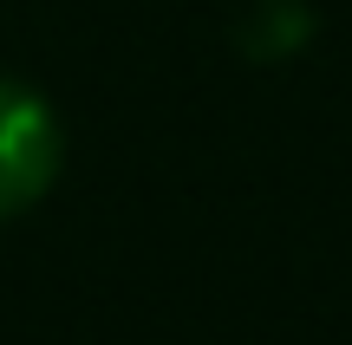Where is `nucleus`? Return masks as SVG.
Returning a JSON list of instances; mask_svg holds the SVG:
<instances>
[{
  "label": "nucleus",
  "instance_id": "obj_1",
  "mask_svg": "<svg viewBox=\"0 0 352 345\" xmlns=\"http://www.w3.org/2000/svg\"><path fill=\"white\" fill-rule=\"evenodd\" d=\"M65 169V124L46 91L26 78H0V222L26 215L52 195Z\"/></svg>",
  "mask_w": 352,
  "mask_h": 345
}]
</instances>
